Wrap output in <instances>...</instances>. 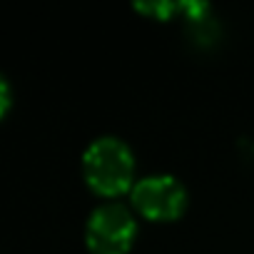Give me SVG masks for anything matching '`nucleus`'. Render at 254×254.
<instances>
[{
	"label": "nucleus",
	"mask_w": 254,
	"mask_h": 254,
	"mask_svg": "<svg viewBox=\"0 0 254 254\" xmlns=\"http://www.w3.org/2000/svg\"><path fill=\"white\" fill-rule=\"evenodd\" d=\"M82 177L102 197H117L135 185V152L117 135L95 137L82 152Z\"/></svg>",
	"instance_id": "1"
},
{
	"label": "nucleus",
	"mask_w": 254,
	"mask_h": 254,
	"mask_svg": "<svg viewBox=\"0 0 254 254\" xmlns=\"http://www.w3.org/2000/svg\"><path fill=\"white\" fill-rule=\"evenodd\" d=\"M137 237V219L122 202L97 204L85 222V244L92 254H127Z\"/></svg>",
	"instance_id": "2"
},
{
	"label": "nucleus",
	"mask_w": 254,
	"mask_h": 254,
	"mask_svg": "<svg viewBox=\"0 0 254 254\" xmlns=\"http://www.w3.org/2000/svg\"><path fill=\"white\" fill-rule=\"evenodd\" d=\"M130 194H132L135 209L142 217L157 219V222L177 219L187 207V187L182 185L180 177L170 172H155V175L140 177L132 185Z\"/></svg>",
	"instance_id": "3"
},
{
	"label": "nucleus",
	"mask_w": 254,
	"mask_h": 254,
	"mask_svg": "<svg viewBox=\"0 0 254 254\" xmlns=\"http://www.w3.org/2000/svg\"><path fill=\"white\" fill-rule=\"evenodd\" d=\"M135 8L142 13H152L157 18H167L172 10H180V3H162V0H157V3H135Z\"/></svg>",
	"instance_id": "4"
},
{
	"label": "nucleus",
	"mask_w": 254,
	"mask_h": 254,
	"mask_svg": "<svg viewBox=\"0 0 254 254\" xmlns=\"http://www.w3.org/2000/svg\"><path fill=\"white\" fill-rule=\"evenodd\" d=\"M10 105H13V87H10V80L0 72V120L5 117Z\"/></svg>",
	"instance_id": "5"
}]
</instances>
